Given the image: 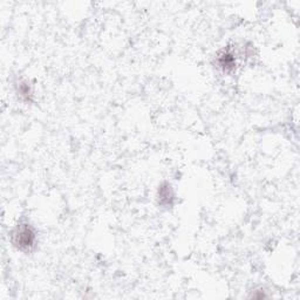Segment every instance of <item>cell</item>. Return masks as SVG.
Listing matches in <instances>:
<instances>
[{
  "label": "cell",
  "instance_id": "obj_1",
  "mask_svg": "<svg viewBox=\"0 0 300 300\" xmlns=\"http://www.w3.org/2000/svg\"><path fill=\"white\" fill-rule=\"evenodd\" d=\"M11 239L18 250L28 252L36 245L37 234L29 224H20L12 231Z\"/></svg>",
  "mask_w": 300,
  "mask_h": 300
},
{
  "label": "cell",
  "instance_id": "obj_2",
  "mask_svg": "<svg viewBox=\"0 0 300 300\" xmlns=\"http://www.w3.org/2000/svg\"><path fill=\"white\" fill-rule=\"evenodd\" d=\"M216 63L223 72H231L236 66V60H235L234 54L229 49H224V51L218 53L217 58H216Z\"/></svg>",
  "mask_w": 300,
  "mask_h": 300
},
{
  "label": "cell",
  "instance_id": "obj_3",
  "mask_svg": "<svg viewBox=\"0 0 300 300\" xmlns=\"http://www.w3.org/2000/svg\"><path fill=\"white\" fill-rule=\"evenodd\" d=\"M158 203L162 207H172L174 203V191L169 183H163L158 189Z\"/></svg>",
  "mask_w": 300,
  "mask_h": 300
},
{
  "label": "cell",
  "instance_id": "obj_4",
  "mask_svg": "<svg viewBox=\"0 0 300 300\" xmlns=\"http://www.w3.org/2000/svg\"><path fill=\"white\" fill-rule=\"evenodd\" d=\"M18 93L20 94V96L24 98V100H26V101L31 100L32 90H31V87L28 86L27 82H20V83H19Z\"/></svg>",
  "mask_w": 300,
  "mask_h": 300
}]
</instances>
